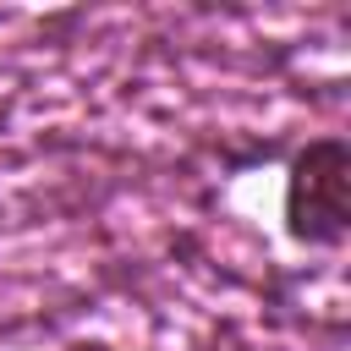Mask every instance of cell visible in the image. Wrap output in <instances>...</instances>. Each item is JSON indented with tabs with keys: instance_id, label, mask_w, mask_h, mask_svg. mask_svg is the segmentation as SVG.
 Returning a JSON list of instances; mask_svg holds the SVG:
<instances>
[{
	"instance_id": "6da1fadb",
	"label": "cell",
	"mask_w": 351,
	"mask_h": 351,
	"mask_svg": "<svg viewBox=\"0 0 351 351\" xmlns=\"http://www.w3.org/2000/svg\"><path fill=\"white\" fill-rule=\"evenodd\" d=\"M346 137H313L296 148L285 176V230L302 247H340L346 241Z\"/></svg>"
}]
</instances>
